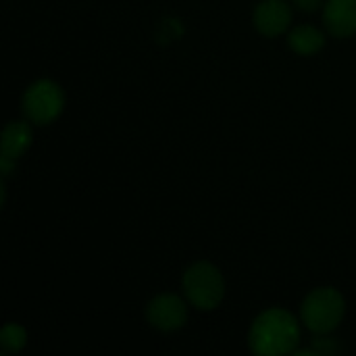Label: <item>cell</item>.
Here are the masks:
<instances>
[{
	"mask_svg": "<svg viewBox=\"0 0 356 356\" xmlns=\"http://www.w3.org/2000/svg\"><path fill=\"white\" fill-rule=\"evenodd\" d=\"M65 106V94L58 83L50 79L33 81L23 94V113L29 123L48 125L52 123Z\"/></svg>",
	"mask_w": 356,
	"mask_h": 356,
	"instance_id": "obj_4",
	"label": "cell"
},
{
	"mask_svg": "<svg viewBox=\"0 0 356 356\" xmlns=\"http://www.w3.org/2000/svg\"><path fill=\"white\" fill-rule=\"evenodd\" d=\"M292 23V8L286 0H263L254 8V27L269 38L282 35Z\"/></svg>",
	"mask_w": 356,
	"mask_h": 356,
	"instance_id": "obj_6",
	"label": "cell"
},
{
	"mask_svg": "<svg viewBox=\"0 0 356 356\" xmlns=\"http://www.w3.org/2000/svg\"><path fill=\"white\" fill-rule=\"evenodd\" d=\"M250 350L259 356L290 355L300 344L298 319L284 309H269L261 313L248 334Z\"/></svg>",
	"mask_w": 356,
	"mask_h": 356,
	"instance_id": "obj_1",
	"label": "cell"
},
{
	"mask_svg": "<svg viewBox=\"0 0 356 356\" xmlns=\"http://www.w3.org/2000/svg\"><path fill=\"white\" fill-rule=\"evenodd\" d=\"M325 29L336 38L356 33V0H327L323 4Z\"/></svg>",
	"mask_w": 356,
	"mask_h": 356,
	"instance_id": "obj_7",
	"label": "cell"
},
{
	"mask_svg": "<svg viewBox=\"0 0 356 356\" xmlns=\"http://www.w3.org/2000/svg\"><path fill=\"white\" fill-rule=\"evenodd\" d=\"M346 302L344 296L334 288H319L313 290L300 309L302 323L317 336L332 334L344 319Z\"/></svg>",
	"mask_w": 356,
	"mask_h": 356,
	"instance_id": "obj_3",
	"label": "cell"
},
{
	"mask_svg": "<svg viewBox=\"0 0 356 356\" xmlns=\"http://www.w3.org/2000/svg\"><path fill=\"white\" fill-rule=\"evenodd\" d=\"M184 294L186 300L198 311H213L223 302L225 296V280L221 271L211 263H194L186 269L184 280Z\"/></svg>",
	"mask_w": 356,
	"mask_h": 356,
	"instance_id": "obj_2",
	"label": "cell"
},
{
	"mask_svg": "<svg viewBox=\"0 0 356 356\" xmlns=\"http://www.w3.org/2000/svg\"><path fill=\"white\" fill-rule=\"evenodd\" d=\"M288 44L296 54L309 56V54L319 52L325 46V33L313 25H298L290 31Z\"/></svg>",
	"mask_w": 356,
	"mask_h": 356,
	"instance_id": "obj_9",
	"label": "cell"
},
{
	"mask_svg": "<svg viewBox=\"0 0 356 356\" xmlns=\"http://www.w3.org/2000/svg\"><path fill=\"white\" fill-rule=\"evenodd\" d=\"M31 144V127L25 121H10L2 134V154L0 159L17 163V159Z\"/></svg>",
	"mask_w": 356,
	"mask_h": 356,
	"instance_id": "obj_8",
	"label": "cell"
},
{
	"mask_svg": "<svg viewBox=\"0 0 356 356\" xmlns=\"http://www.w3.org/2000/svg\"><path fill=\"white\" fill-rule=\"evenodd\" d=\"M294 2V6L298 8V10H302V13H315L321 4H323V0H292Z\"/></svg>",
	"mask_w": 356,
	"mask_h": 356,
	"instance_id": "obj_11",
	"label": "cell"
},
{
	"mask_svg": "<svg viewBox=\"0 0 356 356\" xmlns=\"http://www.w3.org/2000/svg\"><path fill=\"white\" fill-rule=\"evenodd\" d=\"M146 319L159 332H177L188 321V307L177 294H159L148 302Z\"/></svg>",
	"mask_w": 356,
	"mask_h": 356,
	"instance_id": "obj_5",
	"label": "cell"
},
{
	"mask_svg": "<svg viewBox=\"0 0 356 356\" xmlns=\"http://www.w3.org/2000/svg\"><path fill=\"white\" fill-rule=\"evenodd\" d=\"M27 344V332L25 327L17 325V323H8L2 327L0 332V346L4 353H19L23 350Z\"/></svg>",
	"mask_w": 356,
	"mask_h": 356,
	"instance_id": "obj_10",
	"label": "cell"
}]
</instances>
